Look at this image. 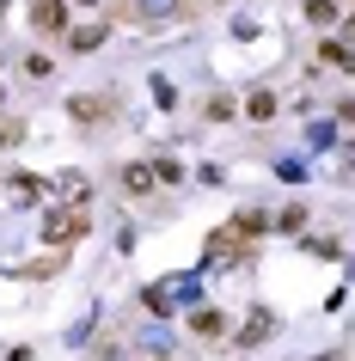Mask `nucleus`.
Returning a JSON list of instances; mask_svg holds the SVG:
<instances>
[{"label": "nucleus", "instance_id": "9b49d317", "mask_svg": "<svg viewBox=\"0 0 355 361\" xmlns=\"http://www.w3.org/2000/svg\"><path fill=\"white\" fill-rule=\"evenodd\" d=\"M245 116H251V123H270V116H276V92H251L245 98Z\"/></svg>", "mask_w": 355, "mask_h": 361}, {"label": "nucleus", "instance_id": "dca6fc26", "mask_svg": "<svg viewBox=\"0 0 355 361\" xmlns=\"http://www.w3.org/2000/svg\"><path fill=\"white\" fill-rule=\"evenodd\" d=\"M25 74H31V80H56V61H49V56H25Z\"/></svg>", "mask_w": 355, "mask_h": 361}, {"label": "nucleus", "instance_id": "b1692460", "mask_svg": "<svg viewBox=\"0 0 355 361\" xmlns=\"http://www.w3.org/2000/svg\"><path fill=\"white\" fill-rule=\"evenodd\" d=\"M0 13H6V0H0Z\"/></svg>", "mask_w": 355, "mask_h": 361}, {"label": "nucleus", "instance_id": "2eb2a0df", "mask_svg": "<svg viewBox=\"0 0 355 361\" xmlns=\"http://www.w3.org/2000/svg\"><path fill=\"white\" fill-rule=\"evenodd\" d=\"M104 37H111L104 25H80V31H74V37H68V43H74V49H98V43H104Z\"/></svg>", "mask_w": 355, "mask_h": 361}, {"label": "nucleus", "instance_id": "aec40b11", "mask_svg": "<svg viewBox=\"0 0 355 361\" xmlns=\"http://www.w3.org/2000/svg\"><path fill=\"white\" fill-rule=\"evenodd\" d=\"M337 43H349V49H355V13L343 19V37H337Z\"/></svg>", "mask_w": 355, "mask_h": 361}, {"label": "nucleus", "instance_id": "412c9836", "mask_svg": "<svg viewBox=\"0 0 355 361\" xmlns=\"http://www.w3.org/2000/svg\"><path fill=\"white\" fill-rule=\"evenodd\" d=\"M13 141H19V123H6V129H0V147H13Z\"/></svg>", "mask_w": 355, "mask_h": 361}, {"label": "nucleus", "instance_id": "20e7f679", "mask_svg": "<svg viewBox=\"0 0 355 361\" xmlns=\"http://www.w3.org/2000/svg\"><path fill=\"white\" fill-rule=\"evenodd\" d=\"M6 196H13L19 209H31V202H43V196H49V184H43L37 171H13V178H6Z\"/></svg>", "mask_w": 355, "mask_h": 361}, {"label": "nucleus", "instance_id": "6ab92c4d", "mask_svg": "<svg viewBox=\"0 0 355 361\" xmlns=\"http://www.w3.org/2000/svg\"><path fill=\"white\" fill-rule=\"evenodd\" d=\"M123 355H129L123 343H104V349H98V361H123Z\"/></svg>", "mask_w": 355, "mask_h": 361}, {"label": "nucleus", "instance_id": "6e6552de", "mask_svg": "<svg viewBox=\"0 0 355 361\" xmlns=\"http://www.w3.org/2000/svg\"><path fill=\"white\" fill-rule=\"evenodd\" d=\"M123 190H129V196H148V190H153V166H148V159L123 166Z\"/></svg>", "mask_w": 355, "mask_h": 361}, {"label": "nucleus", "instance_id": "4be33fe9", "mask_svg": "<svg viewBox=\"0 0 355 361\" xmlns=\"http://www.w3.org/2000/svg\"><path fill=\"white\" fill-rule=\"evenodd\" d=\"M6 361H31V349H13V355H6Z\"/></svg>", "mask_w": 355, "mask_h": 361}, {"label": "nucleus", "instance_id": "5701e85b", "mask_svg": "<svg viewBox=\"0 0 355 361\" xmlns=\"http://www.w3.org/2000/svg\"><path fill=\"white\" fill-rule=\"evenodd\" d=\"M74 6H98V0H74Z\"/></svg>", "mask_w": 355, "mask_h": 361}, {"label": "nucleus", "instance_id": "393cba45", "mask_svg": "<svg viewBox=\"0 0 355 361\" xmlns=\"http://www.w3.org/2000/svg\"><path fill=\"white\" fill-rule=\"evenodd\" d=\"M0 61H6V56H0Z\"/></svg>", "mask_w": 355, "mask_h": 361}, {"label": "nucleus", "instance_id": "1a4fd4ad", "mask_svg": "<svg viewBox=\"0 0 355 361\" xmlns=\"http://www.w3.org/2000/svg\"><path fill=\"white\" fill-rule=\"evenodd\" d=\"M68 111H74L80 123H104V116H111V104H104V98H92V92H80L74 104H68Z\"/></svg>", "mask_w": 355, "mask_h": 361}, {"label": "nucleus", "instance_id": "423d86ee", "mask_svg": "<svg viewBox=\"0 0 355 361\" xmlns=\"http://www.w3.org/2000/svg\"><path fill=\"white\" fill-rule=\"evenodd\" d=\"M227 233H233L239 245H251V239H263V233H270V214H263V209H239Z\"/></svg>", "mask_w": 355, "mask_h": 361}, {"label": "nucleus", "instance_id": "39448f33", "mask_svg": "<svg viewBox=\"0 0 355 361\" xmlns=\"http://www.w3.org/2000/svg\"><path fill=\"white\" fill-rule=\"evenodd\" d=\"M31 25H37L43 37H56L61 25H68V0H31Z\"/></svg>", "mask_w": 355, "mask_h": 361}, {"label": "nucleus", "instance_id": "ddd939ff", "mask_svg": "<svg viewBox=\"0 0 355 361\" xmlns=\"http://www.w3.org/2000/svg\"><path fill=\"white\" fill-rule=\"evenodd\" d=\"M270 331H276V319H270V312H251V324L239 331V343H263Z\"/></svg>", "mask_w": 355, "mask_h": 361}, {"label": "nucleus", "instance_id": "f03ea898", "mask_svg": "<svg viewBox=\"0 0 355 361\" xmlns=\"http://www.w3.org/2000/svg\"><path fill=\"white\" fill-rule=\"evenodd\" d=\"M141 300H148V312H153V319H166V312H178L184 300H196V276H172V282L148 288Z\"/></svg>", "mask_w": 355, "mask_h": 361}, {"label": "nucleus", "instance_id": "7ed1b4c3", "mask_svg": "<svg viewBox=\"0 0 355 361\" xmlns=\"http://www.w3.org/2000/svg\"><path fill=\"white\" fill-rule=\"evenodd\" d=\"M49 196H56L61 209H86V202H92V184H86L80 171H61L56 184H49Z\"/></svg>", "mask_w": 355, "mask_h": 361}, {"label": "nucleus", "instance_id": "f8f14e48", "mask_svg": "<svg viewBox=\"0 0 355 361\" xmlns=\"http://www.w3.org/2000/svg\"><path fill=\"white\" fill-rule=\"evenodd\" d=\"M325 61L343 68V74H355V49H349V43H337V37H325Z\"/></svg>", "mask_w": 355, "mask_h": 361}, {"label": "nucleus", "instance_id": "f3484780", "mask_svg": "<svg viewBox=\"0 0 355 361\" xmlns=\"http://www.w3.org/2000/svg\"><path fill=\"white\" fill-rule=\"evenodd\" d=\"M276 227H282V233H300V227H306V209H300V202H294V209H282Z\"/></svg>", "mask_w": 355, "mask_h": 361}, {"label": "nucleus", "instance_id": "a211bd4d", "mask_svg": "<svg viewBox=\"0 0 355 361\" xmlns=\"http://www.w3.org/2000/svg\"><path fill=\"white\" fill-rule=\"evenodd\" d=\"M337 166L349 171V184H355V141H343V153H337Z\"/></svg>", "mask_w": 355, "mask_h": 361}, {"label": "nucleus", "instance_id": "4468645a", "mask_svg": "<svg viewBox=\"0 0 355 361\" xmlns=\"http://www.w3.org/2000/svg\"><path fill=\"white\" fill-rule=\"evenodd\" d=\"M153 184H184V166H178V159H166V153H160V159H153Z\"/></svg>", "mask_w": 355, "mask_h": 361}, {"label": "nucleus", "instance_id": "f257e3e1", "mask_svg": "<svg viewBox=\"0 0 355 361\" xmlns=\"http://www.w3.org/2000/svg\"><path fill=\"white\" fill-rule=\"evenodd\" d=\"M86 227H92V221H86V209H43L37 239L61 251V245H74V239H86Z\"/></svg>", "mask_w": 355, "mask_h": 361}, {"label": "nucleus", "instance_id": "0eeeda50", "mask_svg": "<svg viewBox=\"0 0 355 361\" xmlns=\"http://www.w3.org/2000/svg\"><path fill=\"white\" fill-rule=\"evenodd\" d=\"M190 331H196L203 343H215V337H227V319L215 312V306H196V312H190Z\"/></svg>", "mask_w": 355, "mask_h": 361}, {"label": "nucleus", "instance_id": "9d476101", "mask_svg": "<svg viewBox=\"0 0 355 361\" xmlns=\"http://www.w3.org/2000/svg\"><path fill=\"white\" fill-rule=\"evenodd\" d=\"M306 19L313 25H343V6L337 0H306Z\"/></svg>", "mask_w": 355, "mask_h": 361}]
</instances>
